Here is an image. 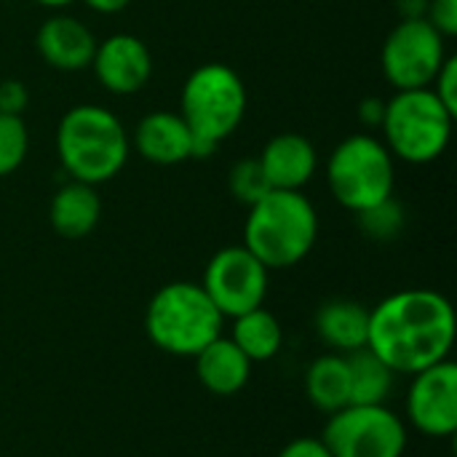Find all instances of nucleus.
I'll return each instance as SVG.
<instances>
[{"label":"nucleus","mask_w":457,"mask_h":457,"mask_svg":"<svg viewBox=\"0 0 457 457\" xmlns=\"http://www.w3.org/2000/svg\"><path fill=\"white\" fill-rule=\"evenodd\" d=\"M195 375L198 383L214 396H236L252 380V361L230 337H214L206 348L195 356Z\"/></svg>","instance_id":"dca6fc26"},{"label":"nucleus","mask_w":457,"mask_h":457,"mask_svg":"<svg viewBox=\"0 0 457 457\" xmlns=\"http://www.w3.org/2000/svg\"><path fill=\"white\" fill-rule=\"evenodd\" d=\"M356 220H359V228H361V233L367 238H372V241H394L404 230L407 214H404V206L391 195V198L359 212Z\"/></svg>","instance_id":"4be33fe9"},{"label":"nucleus","mask_w":457,"mask_h":457,"mask_svg":"<svg viewBox=\"0 0 457 457\" xmlns=\"http://www.w3.org/2000/svg\"><path fill=\"white\" fill-rule=\"evenodd\" d=\"M268 273L270 270L244 244L225 246L209 260L201 287L222 319H236L265 305L270 284Z\"/></svg>","instance_id":"9d476101"},{"label":"nucleus","mask_w":457,"mask_h":457,"mask_svg":"<svg viewBox=\"0 0 457 457\" xmlns=\"http://www.w3.org/2000/svg\"><path fill=\"white\" fill-rule=\"evenodd\" d=\"M270 190H303L319 171V153L303 134H276L257 155Z\"/></svg>","instance_id":"4468645a"},{"label":"nucleus","mask_w":457,"mask_h":457,"mask_svg":"<svg viewBox=\"0 0 457 457\" xmlns=\"http://www.w3.org/2000/svg\"><path fill=\"white\" fill-rule=\"evenodd\" d=\"M407 423L388 404H348L327 415L321 442L332 457H404Z\"/></svg>","instance_id":"6e6552de"},{"label":"nucleus","mask_w":457,"mask_h":457,"mask_svg":"<svg viewBox=\"0 0 457 457\" xmlns=\"http://www.w3.org/2000/svg\"><path fill=\"white\" fill-rule=\"evenodd\" d=\"M276 457H332V453L327 450V445L321 439L313 436H297L289 445L281 447V453Z\"/></svg>","instance_id":"cd10ccee"},{"label":"nucleus","mask_w":457,"mask_h":457,"mask_svg":"<svg viewBox=\"0 0 457 457\" xmlns=\"http://www.w3.org/2000/svg\"><path fill=\"white\" fill-rule=\"evenodd\" d=\"M455 115L436 99L431 88H407L386 99L380 123L383 145L394 158L415 166L434 163L445 155L453 137Z\"/></svg>","instance_id":"423d86ee"},{"label":"nucleus","mask_w":457,"mask_h":457,"mask_svg":"<svg viewBox=\"0 0 457 457\" xmlns=\"http://www.w3.org/2000/svg\"><path fill=\"white\" fill-rule=\"evenodd\" d=\"M86 8H91L94 13H102V16H112V13H120L129 8L131 0H83Z\"/></svg>","instance_id":"7c9ffc66"},{"label":"nucleus","mask_w":457,"mask_h":457,"mask_svg":"<svg viewBox=\"0 0 457 457\" xmlns=\"http://www.w3.org/2000/svg\"><path fill=\"white\" fill-rule=\"evenodd\" d=\"M396 11L402 19H426L428 0H396Z\"/></svg>","instance_id":"c756f323"},{"label":"nucleus","mask_w":457,"mask_h":457,"mask_svg":"<svg viewBox=\"0 0 457 457\" xmlns=\"http://www.w3.org/2000/svg\"><path fill=\"white\" fill-rule=\"evenodd\" d=\"M319 238V214L303 190H268L249 206L244 246L268 268L284 270L303 262Z\"/></svg>","instance_id":"7ed1b4c3"},{"label":"nucleus","mask_w":457,"mask_h":457,"mask_svg":"<svg viewBox=\"0 0 457 457\" xmlns=\"http://www.w3.org/2000/svg\"><path fill=\"white\" fill-rule=\"evenodd\" d=\"M131 153L123 120L102 104H75L56 126V155L62 171L86 185L115 179Z\"/></svg>","instance_id":"f03ea898"},{"label":"nucleus","mask_w":457,"mask_h":457,"mask_svg":"<svg viewBox=\"0 0 457 457\" xmlns=\"http://www.w3.org/2000/svg\"><path fill=\"white\" fill-rule=\"evenodd\" d=\"M351 372V404H388L396 372L367 345L345 353Z\"/></svg>","instance_id":"412c9836"},{"label":"nucleus","mask_w":457,"mask_h":457,"mask_svg":"<svg viewBox=\"0 0 457 457\" xmlns=\"http://www.w3.org/2000/svg\"><path fill=\"white\" fill-rule=\"evenodd\" d=\"M137 153L155 166H177L193 158V134L179 112L155 110L147 112L134 129Z\"/></svg>","instance_id":"2eb2a0df"},{"label":"nucleus","mask_w":457,"mask_h":457,"mask_svg":"<svg viewBox=\"0 0 457 457\" xmlns=\"http://www.w3.org/2000/svg\"><path fill=\"white\" fill-rule=\"evenodd\" d=\"M316 335L335 353H353L367 345L370 308L356 300H327L316 311Z\"/></svg>","instance_id":"a211bd4d"},{"label":"nucleus","mask_w":457,"mask_h":457,"mask_svg":"<svg viewBox=\"0 0 457 457\" xmlns=\"http://www.w3.org/2000/svg\"><path fill=\"white\" fill-rule=\"evenodd\" d=\"M453 345L455 311L436 289H402L370 311L367 348L396 375H418L450 359Z\"/></svg>","instance_id":"f257e3e1"},{"label":"nucleus","mask_w":457,"mask_h":457,"mask_svg":"<svg viewBox=\"0 0 457 457\" xmlns=\"http://www.w3.org/2000/svg\"><path fill=\"white\" fill-rule=\"evenodd\" d=\"M447 56V37L428 19H402L383 43L380 67L396 91L428 88Z\"/></svg>","instance_id":"1a4fd4ad"},{"label":"nucleus","mask_w":457,"mask_h":457,"mask_svg":"<svg viewBox=\"0 0 457 457\" xmlns=\"http://www.w3.org/2000/svg\"><path fill=\"white\" fill-rule=\"evenodd\" d=\"M91 70L107 94L131 96L147 86L153 75V54L142 37L131 32H115L96 43Z\"/></svg>","instance_id":"f8f14e48"},{"label":"nucleus","mask_w":457,"mask_h":457,"mask_svg":"<svg viewBox=\"0 0 457 457\" xmlns=\"http://www.w3.org/2000/svg\"><path fill=\"white\" fill-rule=\"evenodd\" d=\"M27 104H29V91L21 80H16V78L0 80V112L21 118Z\"/></svg>","instance_id":"a878e982"},{"label":"nucleus","mask_w":457,"mask_h":457,"mask_svg":"<svg viewBox=\"0 0 457 457\" xmlns=\"http://www.w3.org/2000/svg\"><path fill=\"white\" fill-rule=\"evenodd\" d=\"M305 396L324 415H335L351 404V372L343 353H324L308 364Z\"/></svg>","instance_id":"6ab92c4d"},{"label":"nucleus","mask_w":457,"mask_h":457,"mask_svg":"<svg viewBox=\"0 0 457 457\" xmlns=\"http://www.w3.org/2000/svg\"><path fill=\"white\" fill-rule=\"evenodd\" d=\"M228 187H230L233 198L238 204H246V206L257 204L270 190V185H268V179H265L257 158H241V161H236L230 166Z\"/></svg>","instance_id":"b1692460"},{"label":"nucleus","mask_w":457,"mask_h":457,"mask_svg":"<svg viewBox=\"0 0 457 457\" xmlns=\"http://www.w3.org/2000/svg\"><path fill=\"white\" fill-rule=\"evenodd\" d=\"M246 86L222 62L195 67L179 94V115L193 134V158H206L241 126L246 115Z\"/></svg>","instance_id":"20e7f679"},{"label":"nucleus","mask_w":457,"mask_h":457,"mask_svg":"<svg viewBox=\"0 0 457 457\" xmlns=\"http://www.w3.org/2000/svg\"><path fill=\"white\" fill-rule=\"evenodd\" d=\"M35 3H40L43 8H67V5H72L75 0H35Z\"/></svg>","instance_id":"2f4dec72"},{"label":"nucleus","mask_w":457,"mask_h":457,"mask_svg":"<svg viewBox=\"0 0 457 457\" xmlns=\"http://www.w3.org/2000/svg\"><path fill=\"white\" fill-rule=\"evenodd\" d=\"M102 220V198L94 185L67 179L51 198L48 222L56 236L67 241L86 238L96 230Z\"/></svg>","instance_id":"f3484780"},{"label":"nucleus","mask_w":457,"mask_h":457,"mask_svg":"<svg viewBox=\"0 0 457 457\" xmlns=\"http://www.w3.org/2000/svg\"><path fill=\"white\" fill-rule=\"evenodd\" d=\"M383 115H386V99H378V96L361 99V104H359V120H361V126L380 129Z\"/></svg>","instance_id":"c85d7f7f"},{"label":"nucleus","mask_w":457,"mask_h":457,"mask_svg":"<svg viewBox=\"0 0 457 457\" xmlns=\"http://www.w3.org/2000/svg\"><path fill=\"white\" fill-rule=\"evenodd\" d=\"M230 340L244 351V356L252 364H262V361H270L281 353L284 327L270 311H265V305H260V308L233 319Z\"/></svg>","instance_id":"aec40b11"},{"label":"nucleus","mask_w":457,"mask_h":457,"mask_svg":"<svg viewBox=\"0 0 457 457\" xmlns=\"http://www.w3.org/2000/svg\"><path fill=\"white\" fill-rule=\"evenodd\" d=\"M96 35L94 29L70 16V13H54L48 16L35 35V48L40 59L62 72H80L91 67L94 51H96Z\"/></svg>","instance_id":"ddd939ff"},{"label":"nucleus","mask_w":457,"mask_h":457,"mask_svg":"<svg viewBox=\"0 0 457 457\" xmlns=\"http://www.w3.org/2000/svg\"><path fill=\"white\" fill-rule=\"evenodd\" d=\"M222 313L214 308L201 284L171 281L161 287L145 311V332L155 348L169 356L193 359L222 335Z\"/></svg>","instance_id":"39448f33"},{"label":"nucleus","mask_w":457,"mask_h":457,"mask_svg":"<svg viewBox=\"0 0 457 457\" xmlns=\"http://www.w3.org/2000/svg\"><path fill=\"white\" fill-rule=\"evenodd\" d=\"M327 185L343 209L359 214L394 195L396 158L383 139L367 131L351 134L327 161Z\"/></svg>","instance_id":"0eeeda50"},{"label":"nucleus","mask_w":457,"mask_h":457,"mask_svg":"<svg viewBox=\"0 0 457 457\" xmlns=\"http://www.w3.org/2000/svg\"><path fill=\"white\" fill-rule=\"evenodd\" d=\"M407 423L431 439H447L457 431V367L445 359L418 375L404 399Z\"/></svg>","instance_id":"9b49d317"},{"label":"nucleus","mask_w":457,"mask_h":457,"mask_svg":"<svg viewBox=\"0 0 457 457\" xmlns=\"http://www.w3.org/2000/svg\"><path fill=\"white\" fill-rule=\"evenodd\" d=\"M428 88L436 94V99L453 115H457V56H447L445 59V64L439 67V72H436V78H434V83Z\"/></svg>","instance_id":"393cba45"},{"label":"nucleus","mask_w":457,"mask_h":457,"mask_svg":"<svg viewBox=\"0 0 457 457\" xmlns=\"http://www.w3.org/2000/svg\"><path fill=\"white\" fill-rule=\"evenodd\" d=\"M426 19L434 24L436 32H442L447 40L457 35V0H428Z\"/></svg>","instance_id":"bb28decb"},{"label":"nucleus","mask_w":457,"mask_h":457,"mask_svg":"<svg viewBox=\"0 0 457 457\" xmlns=\"http://www.w3.org/2000/svg\"><path fill=\"white\" fill-rule=\"evenodd\" d=\"M29 153V131L24 118L0 112V179L13 174Z\"/></svg>","instance_id":"5701e85b"}]
</instances>
